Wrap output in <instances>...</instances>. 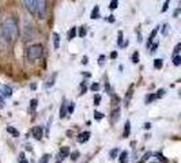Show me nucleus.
Here are the masks:
<instances>
[{"label":"nucleus","mask_w":181,"mask_h":163,"mask_svg":"<svg viewBox=\"0 0 181 163\" xmlns=\"http://www.w3.org/2000/svg\"><path fill=\"white\" fill-rule=\"evenodd\" d=\"M30 106H31V109H36V106H37V99H31Z\"/></svg>","instance_id":"nucleus-33"},{"label":"nucleus","mask_w":181,"mask_h":163,"mask_svg":"<svg viewBox=\"0 0 181 163\" xmlns=\"http://www.w3.org/2000/svg\"><path fill=\"white\" fill-rule=\"evenodd\" d=\"M129 132H131V124H129V121L125 122V128H124V137H127V136L129 135Z\"/></svg>","instance_id":"nucleus-12"},{"label":"nucleus","mask_w":181,"mask_h":163,"mask_svg":"<svg viewBox=\"0 0 181 163\" xmlns=\"http://www.w3.org/2000/svg\"><path fill=\"white\" fill-rule=\"evenodd\" d=\"M162 65H163V61H162V59H155V60H154V67H155L157 69L162 68Z\"/></svg>","instance_id":"nucleus-14"},{"label":"nucleus","mask_w":181,"mask_h":163,"mask_svg":"<svg viewBox=\"0 0 181 163\" xmlns=\"http://www.w3.org/2000/svg\"><path fill=\"white\" fill-rule=\"evenodd\" d=\"M132 88H134V87H129V91H128V97H125V101H127V102H128V101H129V98H131L132 97Z\"/></svg>","instance_id":"nucleus-30"},{"label":"nucleus","mask_w":181,"mask_h":163,"mask_svg":"<svg viewBox=\"0 0 181 163\" xmlns=\"http://www.w3.org/2000/svg\"><path fill=\"white\" fill-rule=\"evenodd\" d=\"M180 48H181V43H177V45H176V48H174V53H176V54L178 53V50H180Z\"/></svg>","instance_id":"nucleus-35"},{"label":"nucleus","mask_w":181,"mask_h":163,"mask_svg":"<svg viewBox=\"0 0 181 163\" xmlns=\"http://www.w3.org/2000/svg\"><path fill=\"white\" fill-rule=\"evenodd\" d=\"M117 154H118V149H117V148H113L112 151H110V158L113 159L115 156H117Z\"/></svg>","instance_id":"nucleus-24"},{"label":"nucleus","mask_w":181,"mask_h":163,"mask_svg":"<svg viewBox=\"0 0 181 163\" xmlns=\"http://www.w3.org/2000/svg\"><path fill=\"white\" fill-rule=\"evenodd\" d=\"M3 98H2V97H0V107H3Z\"/></svg>","instance_id":"nucleus-42"},{"label":"nucleus","mask_w":181,"mask_h":163,"mask_svg":"<svg viewBox=\"0 0 181 163\" xmlns=\"http://www.w3.org/2000/svg\"><path fill=\"white\" fill-rule=\"evenodd\" d=\"M139 163H143V162H139Z\"/></svg>","instance_id":"nucleus-44"},{"label":"nucleus","mask_w":181,"mask_h":163,"mask_svg":"<svg viewBox=\"0 0 181 163\" xmlns=\"http://www.w3.org/2000/svg\"><path fill=\"white\" fill-rule=\"evenodd\" d=\"M157 48H158V43H155V45L153 46V49H151V52H155V50H157Z\"/></svg>","instance_id":"nucleus-38"},{"label":"nucleus","mask_w":181,"mask_h":163,"mask_svg":"<svg viewBox=\"0 0 181 163\" xmlns=\"http://www.w3.org/2000/svg\"><path fill=\"white\" fill-rule=\"evenodd\" d=\"M2 34H3L4 40L7 41V43H12L15 42V40L18 38V34H19V31H18V23L17 21H15L14 18H7L6 21L3 22V24H2Z\"/></svg>","instance_id":"nucleus-1"},{"label":"nucleus","mask_w":181,"mask_h":163,"mask_svg":"<svg viewBox=\"0 0 181 163\" xmlns=\"http://www.w3.org/2000/svg\"><path fill=\"white\" fill-rule=\"evenodd\" d=\"M150 155H151V154H146V155H144V158H143V159H144V160H147L148 158H150Z\"/></svg>","instance_id":"nucleus-40"},{"label":"nucleus","mask_w":181,"mask_h":163,"mask_svg":"<svg viewBox=\"0 0 181 163\" xmlns=\"http://www.w3.org/2000/svg\"><path fill=\"white\" fill-rule=\"evenodd\" d=\"M82 62H83V64H87V57H83Z\"/></svg>","instance_id":"nucleus-41"},{"label":"nucleus","mask_w":181,"mask_h":163,"mask_svg":"<svg viewBox=\"0 0 181 163\" xmlns=\"http://www.w3.org/2000/svg\"><path fill=\"white\" fill-rule=\"evenodd\" d=\"M137 61H139V53H137V52H135V53L132 54V62H135V64H136Z\"/></svg>","instance_id":"nucleus-21"},{"label":"nucleus","mask_w":181,"mask_h":163,"mask_svg":"<svg viewBox=\"0 0 181 163\" xmlns=\"http://www.w3.org/2000/svg\"><path fill=\"white\" fill-rule=\"evenodd\" d=\"M34 10L40 18H44L47 14V0H34Z\"/></svg>","instance_id":"nucleus-3"},{"label":"nucleus","mask_w":181,"mask_h":163,"mask_svg":"<svg viewBox=\"0 0 181 163\" xmlns=\"http://www.w3.org/2000/svg\"><path fill=\"white\" fill-rule=\"evenodd\" d=\"M23 4H25V7L29 10V12H31V14L36 12V10H34V0H23Z\"/></svg>","instance_id":"nucleus-5"},{"label":"nucleus","mask_w":181,"mask_h":163,"mask_svg":"<svg viewBox=\"0 0 181 163\" xmlns=\"http://www.w3.org/2000/svg\"><path fill=\"white\" fill-rule=\"evenodd\" d=\"M12 95V88L10 86H3V97L10 98Z\"/></svg>","instance_id":"nucleus-8"},{"label":"nucleus","mask_w":181,"mask_h":163,"mask_svg":"<svg viewBox=\"0 0 181 163\" xmlns=\"http://www.w3.org/2000/svg\"><path fill=\"white\" fill-rule=\"evenodd\" d=\"M94 117H95V120H102V117H104V114L99 113V111H94Z\"/></svg>","instance_id":"nucleus-22"},{"label":"nucleus","mask_w":181,"mask_h":163,"mask_svg":"<svg viewBox=\"0 0 181 163\" xmlns=\"http://www.w3.org/2000/svg\"><path fill=\"white\" fill-rule=\"evenodd\" d=\"M19 162L21 163H29L27 160L25 159V154H23V152H21V154H19Z\"/></svg>","instance_id":"nucleus-23"},{"label":"nucleus","mask_w":181,"mask_h":163,"mask_svg":"<svg viewBox=\"0 0 181 163\" xmlns=\"http://www.w3.org/2000/svg\"><path fill=\"white\" fill-rule=\"evenodd\" d=\"M49 158H50V155H49V154H45L44 156L41 158V160H40L38 163H48V162H49Z\"/></svg>","instance_id":"nucleus-19"},{"label":"nucleus","mask_w":181,"mask_h":163,"mask_svg":"<svg viewBox=\"0 0 181 163\" xmlns=\"http://www.w3.org/2000/svg\"><path fill=\"white\" fill-rule=\"evenodd\" d=\"M155 95H150V97H147V98H146V102H147V103H150L151 102V101H154V99H155Z\"/></svg>","instance_id":"nucleus-31"},{"label":"nucleus","mask_w":181,"mask_h":163,"mask_svg":"<svg viewBox=\"0 0 181 163\" xmlns=\"http://www.w3.org/2000/svg\"><path fill=\"white\" fill-rule=\"evenodd\" d=\"M7 132L11 133L12 136H19V132H18V129H15L14 126H7Z\"/></svg>","instance_id":"nucleus-13"},{"label":"nucleus","mask_w":181,"mask_h":163,"mask_svg":"<svg viewBox=\"0 0 181 163\" xmlns=\"http://www.w3.org/2000/svg\"><path fill=\"white\" fill-rule=\"evenodd\" d=\"M150 126H151V125L148 124V122H146V124H144V128H146V129H150Z\"/></svg>","instance_id":"nucleus-39"},{"label":"nucleus","mask_w":181,"mask_h":163,"mask_svg":"<svg viewBox=\"0 0 181 163\" xmlns=\"http://www.w3.org/2000/svg\"><path fill=\"white\" fill-rule=\"evenodd\" d=\"M53 41H55V49H59V41H60V38H59L57 33L53 34Z\"/></svg>","instance_id":"nucleus-17"},{"label":"nucleus","mask_w":181,"mask_h":163,"mask_svg":"<svg viewBox=\"0 0 181 163\" xmlns=\"http://www.w3.org/2000/svg\"><path fill=\"white\" fill-rule=\"evenodd\" d=\"M118 117H120V107H117L115 111H113V117H112V120H113V121H117Z\"/></svg>","instance_id":"nucleus-16"},{"label":"nucleus","mask_w":181,"mask_h":163,"mask_svg":"<svg viewBox=\"0 0 181 163\" xmlns=\"http://www.w3.org/2000/svg\"><path fill=\"white\" fill-rule=\"evenodd\" d=\"M89 139H90V132L79 133V136H78V141H79V143H86Z\"/></svg>","instance_id":"nucleus-6"},{"label":"nucleus","mask_w":181,"mask_h":163,"mask_svg":"<svg viewBox=\"0 0 181 163\" xmlns=\"http://www.w3.org/2000/svg\"><path fill=\"white\" fill-rule=\"evenodd\" d=\"M42 52H44V49H42V46L40 45V43L29 46L27 48V59L30 60V61H34V60L40 59V57L42 56Z\"/></svg>","instance_id":"nucleus-2"},{"label":"nucleus","mask_w":181,"mask_h":163,"mask_svg":"<svg viewBox=\"0 0 181 163\" xmlns=\"http://www.w3.org/2000/svg\"><path fill=\"white\" fill-rule=\"evenodd\" d=\"M78 156H79V152L75 151L74 154H72V160H76V159H78Z\"/></svg>","instance_id":"nucleus-34"},{"label":"nucleus","mask_w":181,"mask_h":163,"mask_svg":"<svg viewBox=\"0 0 181 163\" xmlns=\"http://www.w3.org/2000/svg\"><path fill=\"white\" fill-rule=\"evenodd\" d=\"M97 18H99V7L98 5H95L94 10L91 11V19H97Z\"/></svg>","instance_id":"nucleus-9"},{"label":"nucleus","mask_w":181,"mask_h":163,"mask_svg":"<svg viewBox=\"0 0 181 163\" xmlns=\"http://www.w3.org/2000/svg\"><path fill=\"white\" fill-rule=\"evenodd\" d=\"M173 62H174V65H180V64H181V56L176 54L174 59H173Z\"/></svg>","instance_id":"nucleus-20"},{"label":"nucleus","mask_w":181,"mask_h":163,"mask_svg":"<svg viewBox=\"0 0 181 163\" xmlns=\"http://www.w3.org/2000/svg\"><path fill=\"white\" fill-rule=\"evenodd\" d=\"M127 162H128V152L123 151L120 155V163H127Z\"/></svg>","instance_id":"nucleus-10"},{"label":"nucleus","mask_w":181,"mask_h":163,"mask_svg":"<svg viewBox=\"0 0 181 163\" xmlns=\"http://www.w3.org/2000/svg\"><path fill=\"white\" fill-rule=\"evenodd\" d=\"M157 33H158V27L157 29H154L153 30V33H151V35H150V38H148V43H147V46H150V43L153 42V40H154V37L157 35Z\"/></svg>","instance_id":"nucleus-15"},{"label":"nucleus","mask_w":181,"mask_h":163,"mask_svg":"<svg viewBox=\"0 0 181 163\" xmlns=\"http://www.w3.org/2000/svg\"><path fill=\"white\" fill-rule=\"evenodd\" d=\"M75 35H76V29H75V27H72V29L69 30V33H68V40H72Z\"/></svg>","instance_id":"nucleus-18"},{"label":"nucleus","mask_w":181,"mask_h":163,"mask_svg":"<svg viewBox=\"0 0 181 163\" xmlns=\"http://www.w3.org/2000/svg\"><path fill=\"white\" fill-rule=\"evenodd\" d=\"M110 10H115L116 7H117V0H112V2H110Z\"/></svg>","instance_id":"nucleus-25"},{"label":"nucleus","mask_w":181,"mask_h":163,"mask_svg":"<svg viewBox=\"0 0 181 163\" xmlns=\"http://www.w3.org/2000/svg\"><path fill=\"white\" fill-rule=\"evenodd\" d=\"M110 57H112V59H116V57H117V52H112V53H110Z\"/></svg>","instance_id":"nucleus-37"},{"label":"nucleus","mask_w":181,"mask_h":163,"mask_svg":"<svg viewBox=\"0 0 181 163\" xmlns=\"http://www.w3.org/2000/svg\"><path fill=\"white\" fill-rule=\"evenodd\" d=\"M66 105H67V103L64 102L63 105H61V107H60V117H61V118H64V117L67 116V106Z\"/></svg>","instance_id":"nucleus-11"},{"label":"nucleus","mask_w":181,"mask_h":163,"mask_svg":"<svg viewBox=\"0 0 181 163\" xmlns=\"http://www.w3.org/2000/svg\"><path fill=\"white\" fill-rule=\"evenodd\" d=\"M86 34H87V30H86V27H82V29H80V31H79V35H80V37H85Z\"/></svg>","instance_id":"nucleus-28"},{"label":"nucleus","mask_w":181,"mask_h":163,"mask_svg":"<svg viewBox=\"0 0 181 163\" xmlns=\"http://www.w3.org/2000/svg\"><path fill=\"white\" fill-rule=\"evenodd\" d=\"M68 154H69V148H68V147H61V148H60V152H59V156L63 159V158H67V156H68Z\"/></svg>","instance_id":"nucleus-7"},{"label":"nucleus","mask_w":181,"mask_h":163,"mask_svg":"<svg viewBox=\"0 0 181 163\" xmlns=\"http://www.w3.org/2000/svg\"><path fill=\"white\" fill-rule=\"evenodd\" d=\"M169 3H170V0H166V2H165V4H163V7H162V11H166L167 10V7H169Z\"/></svg>","instance_id":"nucleus-32"},{"label":"nucleus","mask_w":181,"mask_h":163,"mask_svg":"<svg viewBox=\"0 0 181 163\" xmlns=\"http://www.w3.org/2000/svg\"><path fill=\"white\" fill-rule=\"evenodd\" d=\"M163 92H165V91H163V90H159V91H158V94H157V95H155V97H157V98H159V97H162V95H163Z\"/></svg>","instance_id":"nucleus-36"},{"label":"nucleus","mask_w":181,"mask_h":163,"mask_svg":"<svg viewBox=\"0 0 181 163\" xmlns=\"http://www.w3.org/2000/svg\"><path fill=\"white\" fill-rule=\"evenodd\" d=\"M31 132H33L34 139H37V140H41L42 136H44V133H42V128H41V126H34Z\"/></svg>","instance_id":"nucleus-4"},{"label":"nucleus","mask_w":181,"mask_h":163,"mask_svg":"<svg viewBox=\"0 0 181 163\" xmlns=\"http://www.w3.org/2000/svg\"><path fill=\"white\" fill-rule=\"evenodd\" d=\"M99 102H101V97L97 94L95 97H94V105H99Z\"/></svg>","instance_id":"nucleus-27"},{"label":"nucleus","mask_w":181,"mask_h":163,"mask_svg":"<svg viewBox=\"0 0 181 163\" xmlns=\"http://www.w3.org/2000/svg\"><path fill=\"white\" fill-rule=\"evenodd\" d=\"M56 163H60V162H56Z\"/></svg>","instance_id":"nucleus-43"},{"label":"nucleus","mask_w":181,"mask_h":163,"mask_svg":"<svg viewBox=\"0 0 181 163\" xmlns=\"http://www.w3.org/2000/svg\"><path fill=\"white\" fill-rule=\"evenodd\" d=\"M91 90H93V91H98V90H99V84L98 83H93V84H91Z\"/></svg>","instance_id":"nucleus-29"},{"label":"nucleus","mask_w":181,"mask_h":163,"mask_svg":"<svg viewBox=\"0 0 181 163\" xmlns=\"http://www.w3.org/2000/svg\"><path fill=\"white\" fill-rule=\"evenodd\" d=\"M74 110H75V103H74V102H71V103H69L68 110H67V111H68V113H72Z\"/></svg>","instance_id":"nucleus-26"}]
</instances>
